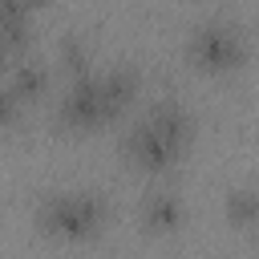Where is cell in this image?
Wrapping results in <instances>:
<instances>
[{"mask_svg": "<svg viewBox=\"0 0 259 259\" xmlns=\"http://www.w3.org/2000/svg\"><path fill=\"white\" fill-rule=\"evenodd\" d=\"M8 89H12L20 101L32 97V93H40V89H45V69H40L36 61H24V65L12 73V85H8Z\"/></svg>", "mask_w": 259, "mask_h": 259, "instance_id": "cell-6", "label": "cell"}, {"mask_svg": "<svg viewBox=\"0 0 259 259\" xmlns=\"http://www.w3.org/2000/svg\"><path fill=\"white\" fill-rule=\"evenodd\" d=\"M61 57H65V65L77 73V77H85V65H89V57H85V49H81V40H65V49H61Z\"/></svg>", "mask_w": 259, "mask_h": 259, "instance_id": "cell-8", "label": "cell"}, {"mask_svg": "<svg viewBox=\"0 0 259 259\" xmlns=\"http://www.w3.org/2000/svg\"><path fill=\"white\" fill-rule=\"evenodd\" d=\"M16 113H20V97L12 89H0V125L16 121Z\"/></svg>", "mask_w": 259, "mask_h": 259, "instance_id": "cell-9", "label": "cell"}, {"mask_svg": "<svg viewBox=\"0 0 259 259\" xmlns=\"http://www.w3.org/2000/svg\"><path fill=\"white\" fill-rule=\"evenodd\" d=\"M4 61H8V49H4V45H0V65H4Z\"/></svg>", "mask_w": 259, "mask_h": 259, "instance_id": "cell-10", "label": "cell"}, {"mask_svg": "<svg viewBox=\"0 0 259 259\" xmlns=\"http://www.w3.org/2000/svg\"><path fill=\"white\" fill-rule=\"evenodd\" d=\"M255 223H259V219H255Z\"/></svg>", "mask_w": 259, "mask_h": 259, "instance_id": "cell-11", "label": "cell"}, {"mask_svg": "<svg viewBox=\"0 0 259 259\" xmlns=\"http://www.w3.org/2000/svg\"><path fill=\"white\" fill-rule=\"evenodd\" d=\"M138 89V77L130 69H109L101 77H77V85L61 97V117L73 130H89L97 121H109L130 105Z\"/></svg>", "mask_w": 259, "mask_h": 259, "instance_id": "cell-1", "label": "cell"}, {"mask_svg": "<svg viewBox=\"0 0 259 259\" xmlns=\"http://www.w3.org/2000/svg\"><path fill=\"white\" fill-rule=\"evenodd\" d=\"M186 53H190V61L202 65V69H231V65H243L247 40H243V32H239L235 24L210 20V24H202V28L190 32Z\"/></svg>", "mask_w": 259, "mask_h": 259, "instance_id": "cell-4", "label": "cell"}, {"mask_svg": "<svg viewBox=\"0 0 259 259\" xmlns=\"http://www.w3.org/2000/svg\"><path fill=\"white\" fill-rule=\"evenodd\" d=\"M178 219H182V202H178L174 194H166V190L146 194V202H142V223H146L150 231H170V227H178Z\"/></svg>", "mask_w": 259, "mask_h": 259, "instance_id": "cell-5", "label": "cell"}, {"mask_svg": "<svg viewBox=\"0 0 259 259\" xmlns=\"http://www.w3.org/2000/svg\"><path fill=\"white\" fill-rule=\"evenodd\" d=\"M101 214H105V202H101L97 194L69 190V194L45 198V206H40V227L53 231V235H65V239H81V235L97 231Z\"/></svg>", "mask_w": 259, "mask_h": 259, "instance_id": "cell-3", "label": "cell"}, {"mask_svg": "<svg viewBox=\"0 0 259 259\" xmlns=\"http://www.w3.org/2000/svg\"><path fill=\"white\" fill-rule=\"evenodd\" d=\"M227 214H231V223L251 227V223L259 219V194H255V190H235V194L227 198Z\"/></svg>", "mask_w": 259, "mask_h": 259, "instance_id": "cell-7", "label": "cell"}, {"mask_svg": "<svg viewBox=\"0 0 259 259\" xmlns=\"http://www.w3.org/2000/svg\"><path fill=\"white\" fill-rule=\"evenodd\" d=\"M190 142V117L178 101H162L150 109L146 121H138L125 138H121V150L142 162L146 170H158V166H170Z\"/></svg>", "mask_w": 259, "mask_h": 259, "instance_id": "cell-2", "label": "cell"}]
</instances>
